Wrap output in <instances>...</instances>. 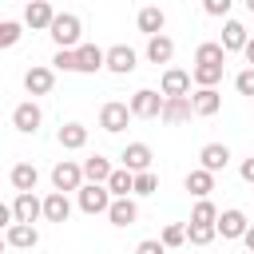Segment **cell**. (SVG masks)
Listing matches in <instances>:
<instances>
[{
	"mask_svg": "<svg viewBox=\"0 0 254 254\" xmlns=\"http://www.w3.org/2000/svg\"><path fill=\"white\" fill-rule=\"evenodd\" d=\"M48 32H52L56 48H75V44L83 40V20H79L75 12H56L52 24H48Z\"/></svg>",
	"mask_w": 254,
	"mask_h": 254,
	"instance_id": "6da1fadb",
	"label": "cell"
},
{
	"mask_svg": "<svg viewBox=\"0 0 254 254\" xmlns=\"http://www.w3.org/2000/svg\"><path fill=\"white\" fill-rule=\"evenodd\" d=\"M75 202H79L83 214H107V206H111V190H107L103 183H83V187L75 190Z\"/></svg>",
	"mask_w": 254,
	"mask_h": 254,
	"instance_id": "7a4b0ae2",
	"label": "cell"
},
{
	"mask_svg": "<svg viewBox=\"0 0 254 254\" xmlns=\"http://www.w3.org/2000/svg\"><path fill=\"white\" fill-rule=\"evenodd\" d=\"M127 107H131V119H159V111H163V91L139 87V91L127 99Z\"/></svg>",
	"mask_w": 254,
	"mask_h": 254,
	"instance_id": "3957f363",
	"label": "cell"
},
{
	"mask_svg": "<svg viewBox=\"0 0 254 254\" xmlns=\"http://www.w3.org/2000/svg\"><path fill=\"white\" fill-rule=\"evenodd\" d=\"M103 67H107V71H115V75H131V71L139 67V56H135V48L115 44V48H107V52H103Z\"/></svg>",
	"mask_w": 254,
	"mask_h": 254,
	"instance_id": "277c9868",
	"label": "cell"
},
{
	"mask_svg": "<svg viewBox=\"0 0 254 254\" xmlns=\"http://www.w3.org/2000/svg\"><path fill=\"white\" fill-rule=\"evenodd\" d=\"M127 123H131V107H127V103H119V99H107V103L99 107V127H103L107 135H119Z\"/></svg>",
	"mask_w": 254,
	"mask_h": 254,
	"instance_id": "5b68a950",
	"label": "cell"
},
{
	"mask_svg": "<svg viewBox=\"0 0 254 254\" xmlns=\"http://www.w3.org/2000/svg\"><path fill=\"white\" fill-rule=\"evenodd\" d=\"M52 187L64 190V194H67V190H79V187H83V167L71 163V159H60V163L52 167Z\"/></svg>",
	"mask_w": 254,
	"mask_h": 254,
	"instance_id": "8992f818",
	"label": "cell"
},
{
	"mask_svg": "<svg viewBox=\"0 0 254 254\" xmlns=\"http://www.w3.org/2000/svg\"><path fill=\"white\" fill-rule=\"evenodd\" d=\"M40 218H44V198H36V190H16L12 222H40Z\"/></svg>",
	"mask_w": 254,
	"mask_h": 254,
	"instance_id": "52a82bcc",
	"label": "cell"
},
{
	"mask_svg": "<svg viewBox=\"0 0 254 254\" xmlns=\"http://www.w3.org/2000/svg\"><path fill=\"white\" fill-rule=\"evenodd\" d=\"M40 123H44V111H40L32 99H24V103H16V107H12V127H16L20 135H36V131H40Z\"/></svg>",
	"mask_w": 254,
	"mask_h": 254,
	"instance_id": "ba28073f",
	"label": "cell"
},
{
	"mask_svg": "<svg viewBox=\"0 0 254 254\" xmlns=\"http://www.w3.org/2000/svg\"><path fill=\"white\" fill-rule=\"evenodd\" d=\"M56 87V71L48 67V64H32L28 71H24V91L28 95H48Z\"/></svg>",
	"mask_w": 254,
	"mask_h": 254,
	"instance_id": "9c48e42d",
	"label": "cell"
},
{
	"mask_svg": "<svg viewBox=\"0 0 254 254\" xmlns=\"http://www.w3.org/2000/svg\"><path fill=\"white\" fill-rule=\"evenodd\" d=\"M107 222H111V226H135V222H139V202H135L131 194L111 198V206H107Z\"/></svg>",
	"mask_w": 254,
	"mask_h": 254,
	"instance_id": "30bf717a",
	"label": "cell"
},
{
	"mask_svg": "<svg viewBox=\"0 0 254 254\" xmlns=\"http://www.w3.org/2000/svg\"><path fill=\"white\" fill-rule=\"evenodd\" d=\"M4 242L12 250H32V246H40V230H36V222H12L4 230Z\"/></svg>",
	"mask_w": 254,
	"mask_h": 254,
	"instance_id": "8fae6325",
	"label": "cell"
},
{
	"mask_svg": "<svg viewBox=\"0 0 254 254\" xmlns=\"http://www.w3.org/2000/svg\"><path fill=\"white\" fill-rule=\"evenodd\" d=\"M52 16H56V8L48 0H28L24 4V28H32V32H48Z\"/></svg>",
	"mask_w": 254,
	"mask_h": 254,
	"instance_id": "7c38bea8",
	"label": "cell"
},
{
	"mask_svg": "<svg viewBox=\"0 0 254 254\" xmlns=\"http://www.w3.org/2000/svg\"><path fill=\"white\" fill-rule=\"evenodd\" d=\"M194 111H190V95H163V111H159V119L163 123H187Z\"/></svg>",
	"mask_w": 254,
	"mask_h": 254,
	"instance_id": "4fadbf2b",
	"label": "cell"
},
{
	"mask_svg": "<svg viewBox=\"0 0 254 254\" xmlns=\"http://www.w3.org/2000/svg\"><path fill=\"white\" fill-rule=\"evenodd\" d=\"M75 71H83V75H95V71H103V48H95V44H75Z\"/></svg>",
	"mask_w": 254,
	"mask_h": 254,
	"instance_id": "5bb4252c",
	"label": "cell"
},
{
	"mask_svg": "<svg viewBox=\"0 0 254 254\" xmlns=\"http://www.w3.org/2000/svg\"><path fill=\"white\" fill-rule=\"evenodd\" d=\"M190 111L202 115V119L218 115V111H222V95H218V87H198V91L190 95Z\"/></svg>",
	"mask_w": 254,
	"mask_h": 254,
	"instance_id": "9a60e30c",
	"label": "cell"
},
{
	"mask_svg": "<svg viewBox=\"0 0 254 254\" xmlns=\"http://www.w3.org/2000/svg\"><path fill=\"white\" fill-rule=\"evenodd\" d=\"M250 222H246V214L238 210V206H230V210H218V218H214V230L222 234V238H242V230H246Z\"/></svg>",
	"mask_w": 254,
	"mask_h": 254,
	"instance_id": "2e32d148",
	"label": "cell"
},
{
	"mask_svg": "<svg viewBox=\"0 0 254 254\" xmlns=\"http://www.w3.org/2000/svg\"><path fill=\"white\" fill-rule=\"evenodd\" d=\"M159 91H163V95H190V71L167 67L163 79H159Z\"/></svg>",
	"mask_w": 254,
	"mask_h": 254,
	"instance_id": "e0dca14e",
	"label": "cell"
},
{
	"mask_svg": "<svg viewBox=\"0 0 254 254\" xmlns=\"http://www.w3.org/2000/svg\"><path fill=\"white\" fill-rule=\"evenodd\" d=\"M119 159H123V167L135 175V171H151V159H155V155H151V147H147V143H127Z\"/></svg>",
	"mask_w": 254,
	"mask_h": 254,
	"instance_id": "ac0fdd59",
	"label": "cell"
},
{
	"mask_svg": "<svg viewBox=\"0 0 254 254\" xmlns=\"http://www.w3.org/2000/svg\"><path fill=\"white\" fill-rule=\"evenodd\" d=\"M226 163H230V147L226 143H206L202 151H198V167H206V171H226Z\"/></svg>",
	"mask_w": 254,
	"mask_h": 254,
	"instance_id": "d6986e66",
	"label": "cell"
},
{
	"mask_svg": "<svg viewBox=\"0 0 254 254\" xmlns=\"http://www.w3.org/2000/svg\"><path fill=\"white\" fill-rule=\"evenodd\" d=\"M163 24H167V16H163L159 4H147V8H139V16H135V28H139L143 36H159Z\"/></svg>",
	"mask_w": 254,
	"mask_h": 254,
	"instance_id": "ffe728a7",
	"label": "cell"
},
{
	"mask_svg": "<svg viewBox=\"0 0 254 254\" xmlns=\"http://www.w3.org/2000/svg\"><path fill=\"white\" fill-rule=\"evenodd\" d=\"M44 218H48V222H67V218H71V198H67L64 190H52V194L44 198Z\"/></svg>",
	"mask_w": 254,
	"mask_h": 254,
	"instance_id": "44dd1931",
	"label": "cell"
},
{
	"mask_svg": "<svg viewBox=\"0 0 254 254\" xmlns=\"http://www.w3.org/2000/svg\"><path fill=\"white\" fill-rule=\"evenodd\" d=\"M246 40H250V32H246L242 20H226V24H222V40H218V44L226 48V56H230V52H242Z\"/></svg>",
	"mask_w": 254,
	"mask_h": 254,
	"instance_id": "7402d4cb",
	"label": "cell"
},
{
	"mask_svg": "<svg viewBox=\"0 0 254 254\" xmlns=\"http://www.w3.org/2000/svg\"><path fill=\"white\" fill-rule=\"evenodd\" d=\"M147 60L151 64H171L175 60V40L163 36V32L159 36H147Z\"/></svg>",
	"mask_w": 254,
	"mask_h": 254,
	"instance_id": "603a6c76",
	"label": "cell"
},
{
	"mask_svg": "<svg viewBox=\"0 0 254 254\" xmlns=\"http://www.w3.org/2000/svg\"><path fill=\"white\" fill-rule=\"evenodd\" d=\"M56 139H60L64 151H79V147H87V127L83 123H64L56 131Z\"/></svg>",
	"mask_w": 254,
	"mask_h": 254,
	"instance_id": "cb8c5ba5",
	"label": "cell"
},
{
	"mask_svg": "<svg viewBox=\"0 0 254 254\" xmlns=\"http://www.w3.org/2000/svg\"><path fill=\"white\" fill-rule=\"evenodd\" d=\"M187 190H190L194 198H210V190H214V171L194 167V171L187 175Z\"/></svg>",
	"mask_w": 254,
	"mask_h": 254,
	"instance_id": "d4e9b609",
	"label": "cell"
},
{
	"mask_svg": "<svg viewBox=\"0 0 254 254\" xmlns=\"http://www.w3.org/2000/svg\"><path fill=\"white\" fill-rule=\"evenodd\" d=\"M222 67H226V64H194V67H190V83H198V87H218V83H222Z\"/></svg>",
	"mask_w": 254,
	"mask_h": 254,
	"instance_id": "484cf974",
	"label": "cell"
},
{
	"mask_svg": "<svg viewBox=\"0 0 254 254\" xmlns=\"http://www.w3.org/2000/svg\"><path fill=\"white\" fill-rule=\"evenodd\" d=\"M79 167H83V183H107V175H111V163H107L103 155H91V159H83Z\"/></svg>",
	"mask_w": 254,
	"mask_h": 254,
	"instance_id": "4316f807",
	"label": "cell"
},
{
	"mask_svg": "<svg viewBox=\"0 0 254 254\" xmlns=\"http://www.w3.org/2000/svg\"><path fill=\"white\" fill-rule=\"evenodd\" d=\"M8 179H12V187H16V190H36V183H40V171H36L32 163H16Z\"/></svg>",
	"mask_w": 254,
	"mask_h": 254,
	"instance_id": "83f0119b",
	"label": "cell"
},
{
	"mask_svg": "<svg viewBox=\"0 0 254 254\" xmlns=\"http://www.w3.org/2000/svg\"><path fill=\"white\" fill-rule=\"evenodd\" d=\"M131 179H135V175H131L127 167H111V175H107L103 187L111 190V198H119V194H131Z\"/></svg>",
	"mask_w": 254,
	"mask_h": 254,
	"instance_id": "f1b7e54d",
	"label": "cell"
},
{
	"mask_svg": "<svg viewBox=\"0 0 254 254\" xmlns=\"http://www.w3.org/2000/svg\"><path fill=\"white\" fill-rule=\"evenodd\" d=\"M214 238H218L214 222H187V242L190 246H210Z\"/></svg>",
	"mask_w": 254,
	"mask_h": 254,
	"instance_id": "f546056e",
	"label": "cell"
},
{
	"mask_svg": "<svg viewBox=\"0 0 254 254\" xmlns=\"http://www.w3.org/2000/svg\"><path fill=\"white\" fill-rule=\"evenodd\" d=\"M194 64H226V48L214 44V40H206V44L194 48Z\"/></svg>",
	"mask_w": 254,
	"mask_h": 254,
	"instance_id": "4dcf8cb0",
	"label": "cell"
},
{
	"mask_svg": "<svg viewBox=\"0 0 254 254\" xmlns=\"http://www.w3.org/2000/svg\"><path fill=\"white\" fill-rule=\"evenodd\" d=\"M155 190H159V175H155V171H135V179H131V194L147 198V194H155Z\"/></svg>",
	"mask_w": 254,
	"mask_h": 254,
	"instance_id": "1f68e13d",
	"label": "cell"
},
{
	"mask_svg": "<svg viewBox=\"0 0 254 254\" xmlns=\"http://www.w3.org/2000/svg\"><path fill=\"white\" fill-rule=\"evenodd\" d=\"M159 242H163L167 250H179V246L187 242V222H167L163 234H159Z\"/></svg>",
	"mask_w": 254,
	"mask_h": 254,
	"instance_id": "d6a6232c",
	"label": "cell"
},
{
	"mask_svg": "<svg viewBox=\"0 0 254 254\" xmlns=\"http://www.w3.org/2000/svg\"><path fill=\"white\" fill-rule=\"evenodd\" d=\"M24 36V24L20 20H0V48H16Z\"/></svg>",
	"mask_w": 254,
	"mask_h": 254,
	"instance_id": "836d02e7",
	"label": "cell"
},
{
	"mask_svg": "<svg viewBox=\"0 0 254 254\" xmlns=\"http://www.w3.org/2000/svg\"><path fill=\"white\" fill-rule=\"evenodd\" d=\"M52 71H75V48H56Z\"/></svg>",
	"mask_w": 254,
	"mask_h": 254,
	"instance_id": "e575fe53",
	"label": "cell"
},
{
	"mask_svg": "<svg viewBox=\"0 0 254 254\" xmlns=\"http://www.w3.org/2000/svg\"><path fill=\"white\" fill-rule=\"evenodd\" d=\"M214 218H218V206L210 198H198L194 210H190V222H214Z\"/></svg>",
	"mask_w": 254,
	"mask_h": 254,
	"instance_id": "d590c367",
	"label": "cell"
},
{
	"mask_svg": "<svg viewBox=\"0 0 254 254\" xmlns=\"http://www.w3.org/2000/svg\"><path fill=\"white\" fill-rule=\"evenodd\" d=\"M234 91H238V95H254V67H242V71L234 75Z\"/></svg>",
	"mask_w": 254,
	"mask_h": 254,
	"instance_id": "8d00e7d4",
	"label": "cell"
},
{
	"mask_svg": "<svg viewBox=\"0 0 254 254\" xmlns=\"http://www.w3.org/2000/svg\"><path fill=\"white\" fill-rule=\"evenodd\" d=\"M230 8H234V0H202L206 16H230Z\"/></svg>",
	"mask_w": 254,
	"mask_h": 254,
	"instance_id": "74e56055",
	"label": "cell"
},
{
	"mask_svg": "<svg viewBox=\"0 0 254 254\" xmlns=\"http://www.w3.org/2000/svg\"><path fill=\"white\" fill-rule=\"evenodd\" d=\"M135 254H167V246H163L159 238H143V242L135 246Z\"/></svg>",
	"mask_w": 254,
	"mask_h": 254,
	"instance_id": "f35d334b",
	"label": "cell"
},
{
	"mask_svg": "<svg viewBox=\"0 0 254 254\" xmlns=\"http://www.w3.org/2000/svg\"><path fill=\"white\" fill-rule=\"evenodd\" d=\"M238 175H242V183H250V187H254V155H250V159H242Z\"/></svg>",
	"mask_w": 254,
	"mask_h": 254,
	"instance_id": "ab89813d",
	"label": "cell"
},
{
	"mask_svg": "<svg viewBox=\"0 0 254 254\" xmlns=\"http://www.w3.org/2000/svg\"><path fill=\"white\" fill-rule=\"evenodd\" d=\"M8 226H12V206L0 202V230H8Z\"/></svg>",
	"mask_w": 254,
	"mask_h": 254,
	"instance_id": "60d3db41",
	"label": "cell"
},
{
	"mask_svg": "<svg viewBox=\"0 0 254 254\" xmlns=\"http://www.w3.org/2000/svg\"><path fill=\"white\" fill-rule=\"evenodd\" d=\"M242 242H246V250H250V254H254V222H250V226H246V230H242Z\"/></svg>",
	"mask_w": 254,
	"mask_h": 254,
	"instance_id": "b9f144b4",
	"label": "cell"
},
{
	"mask_svg": "<svg viewBox=\"0 0 254 254\" xmlns=\"http://www.w3.org/2000/svg\"><path fill=\"white\" fill-rule=\"evenodd\" d=\"M242 56H246V64H250V67H254V36H250V40H246V44H242Z\"/></svg>",
	"mask_w": 254,
	"mask_h": 254,
	"instance_id": "7bdbcfd3",
	"label": "cell"
},
{
	"mask_svg": "<svg viewBox=\"0 0 254 254\" xmlns=\"http://www.w3.org/2000/svg\"><path fill=\"white\" fill-rule=\"evenodd\" d=\"M4 246H8V242H4V230H0V254H4Z\"/></svg>",
	"mask_w": 254,
	"mask_h": 254,
	"instance_id": "ee69618b",
	"label": "cell"
},
{
	"mask_svg": "<svg viewBox=\"0 0 254 254\" xmlns=\"http://www.w3.org/2000/svg\"><path fill=\"white\" fill-rule=\"evenodd\" d=\"M242 4H246V8H250V12H254V0H242Z\"/></svg>",
	"mask_w": 254,
	"mask_h": 254,
	"instance_id": "f6af8a7d",
	"label": "cell"
}]
</instances>
